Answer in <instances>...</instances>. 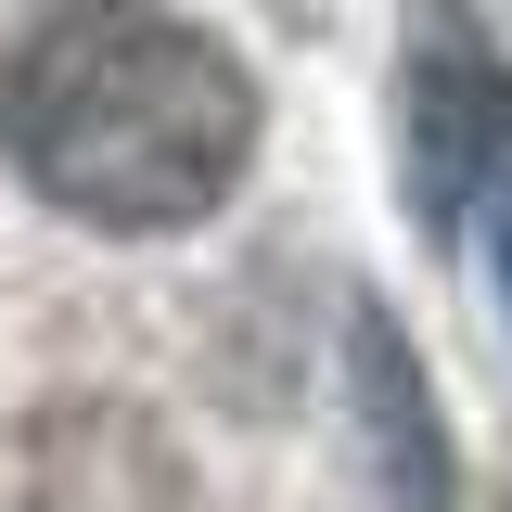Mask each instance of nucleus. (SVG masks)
I'll return each instance as SVG.
<instances>
[{
  "instance_id": "nucleus-1",
  "label": "nucleus",
  "mask_w": 512,
  "mask_h": 512,
  "mask_svg": "<svg viewBox=\"0 0 512 512\" xmlns=\"http://www.w3.org/2000/svg\"><path fill=\"white\" fill-rule=\"evenodd\" d=\"M0 154L90 231H192L256 154V77L218 26L77 0L0 52Z\"/></svg>"
},
{
  "instance_id": "nucleus-2",
  "label": "nucleus",
  "mask_w": 512,
  "mask_h": 512,
  "mask_svg": "<svg viewBox=\"0 0 512 512\" xmlns=\"http://www.w3.org/2000/svg\"><path fill=\"white\" fill-rule=\"evenodd\" d=\"M512 154V26L500 13H410L397 39V192L423 231H461L474 180Z\"/></svg>"
},
{
  "instance_id": "nucleus-3",
  "label": "nucleus",
  "mask_w": 512,
  "mask_h": 512,
  "mask_svg": "<svg viewBox=\"0 0 512 512\" xmlns=\"http://www.w3.org/2000/svg\"><path fill=\"white\" fill-rule=\"evenodd\" d=\"M359 333V410H372V487L384 512H448V461H436V397H423V372L397 359V333H384V308L346 320Z\"/></svg>"
},
{
  "instance_id": "nucleus-4",
  "label": "nucleus",
  "mask_w": 512,
  "mask_h": 512,
  "mask_svg": "<svg viewBox=\"0 0 512 512\" xmlns=\"http://www.w3.org/2000/svg\"><path fill=\"white\" fill-rule=\"evenodd\" d=\"M487 269H500V320H512V180H500V218H487Z\"/></svg>"
}]
</instances>
